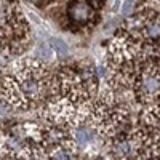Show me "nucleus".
Returning <instances> with one entry per match:
<instances>
[{"label":"nucleus","instance_id":"5","mask_svg":"<svg viewBox=\"0 0 160 160\" xmlns=\"http://www.w3.org/2000/svg\"><path fill=\"white\" fill-rule=\"evenodd\" d=\"M131 151H133V146H131V142H128V141H120V142H115V144H114L112 154H114L115 157L125 158V157L131 155Z\"/></svg>","mask_w":160,"mask_h":160},{"label":"nucleus","instance_id":"4","mask_svg":"<svg viewBox=\"0 0 160 160\" xmlns=\"http://www.w3.org/2000/svg\"><path fill=\"white\" fill-rule=\"evenodd\" d=\"M68 11H69L71 19L78 22V24H85L87 21H90V18L93 15L91 8L87 3H83V2H74V3H71Z\"/></svg>","mask_w":160,"mask_h":160},{"label":"nucleus","instance_id":"1","mask_svg":"<svg viewBox=\"0 0 160 160\" xmlns=\"http://www.w3.org/2000/svg\"><path fill=\"white\" fill-rule=\"evenodd\" d=\"M47 74L37 62H26L24 68L16 72V77L5 78L2 91L5 99L22 108H31L43 95Z\"/></svg>","mask_w":160,"mask_h":160},{"label":"nucleus","instance_id":"3","mask_svg":"<svg viewBox=\"0 0 160 160\" xmlns=\"http://www.w3.org/2000/svg\"><path fill=\"white\" fill-rule=\"evenodd\" d=\"M142 141L146 139L151 146L152 154L151 155H160V106L152 108L149 111H146V114H142Z\"/></svg>","mask_w":160,"mask_h":160},{"label":"nucleus","instance_id":"6","mask_svg":"<svg viewBox=\"0 0 160 160\" xmlns=\"http://www.w3.org/2000/svg\"><path fill=\"white\" fill-rule=\"evenodd\" d=\"M144 34H146V37L151 38V40H157V38L160 37V22L149 19V21H148V24H146Z\"/></svg>","mask_w":160,"mask_h":160},{"label":"nucleus","instance_id":"7","mask_svg":"<svg viewBox=\"0 0 160 160\" xmlns=\"http://www.w3.org/2000/svg\"><path fill=\"white\" fill-rule=\"evenodd\" d=\"M51 47H53V50L56 51V55H59V56H66L69 53V47L66 45L62 40H59V38L51 40Z\"/></svg>","mask_w":160,"mask_h":160},{"label":"nucleus","instance_id":"9","mask_svg":"<svg viewBox=\"0 0 160 160\" xmlns=\"http://www.w3.org/2000/svg\"><path fill=\"white\" fill-rule=\"evenodd\" d=\"M88 139H90L88 131H85V130H78V131H77V141H78V144H82V146H83Z\"/></svg>","mask_w":160,"mask_h":160},{"label":"nucleus","instance_id":"8","mask_svg":"<svg viewBox=\"0 0 160 160\" xmlns=\"http://www.w3.org/2000/svg\"><path fill=\"white\" fill-rule=\"evenodd\" d=\"M135 3H136V0H125L123 5H122V13L125 16H130L131 15V11L133 8H135Z\"/></svg>","mask_w":160,"mask_h":160},{"label":"nucleus","instance_id":"2","mask_svg":"<svg viewBox=\"0 0 160 160\" xmlns=\"http://www.w3.org/2000/svg\"><path fill=\"white\" fill-rule=\"evenodd\" d=\"M136 95L141 98V101L149 102L160 96V69L157 66L148 68L144 72L139 74V77L135 82Z\"/></svg>","mask_w":160,"mask_h":160}]
</instances>
